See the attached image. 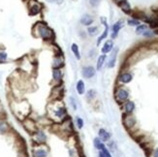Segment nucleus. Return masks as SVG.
Masks as SVG:
<instances>
[{"label":"nucleus","mask_w":158,"mask_h":157,"mask_svg":"<svg viewBox=\"0 0 158 157\" xmlns=\"http://www.w3.org/2000/svg\"><path fill=\"white\" fill-rule=\"evenodd\" d=\"M123 124L126 128H131L136 124V118L132 116H124L123 114Z\"/></svg>","instance_id":"nucleus-1"},{"label":"nucleus","mask_w":158,"mask_h":157,"mask_svg":"<svg viewBox=\"0 0 158 157\" xmlns=\"http://www.w3.org/2000/svg\"><path fill=\"white\" fill-rule=\"evenodd\" d=\"M115 96H117V98L118 101L122 102V101H126L127 99H128L129 94H128V92H127L125 89L119 88L117 91V93H115Z\"/></svg>","instance_id":"nucleus-2"},{"label":"nucleus","mask_w":158,"mask_h":157,"mask_svg":"<svg viewBox=\"0 0 158 157\" xmlns=\"http://www.w3.org/2000/svg\"><path fill=\"white\" fill-rule=\"evenodd\" d=\"M83 75L84 78H92L94 75H95V69L91 66H87V67H84L83 69Z\"/></svg>","instance_id":"nucleus-3"},{"label":"nucleus","mask_w":158,"mask_h":157,"mask_svg":"<svg viewBox=\"0 0 158 157\" xmlns=\"http://www.w3.org/2000/svg\"><path fill=\"white\" fill-rule=\"evenodd\" d=\"M39 32H40L42 38L44 39H50L51 36V31L47 26H41L40 29H39Z\"/></svg>","instance_id":"nucleus-4"},{"label":"nucleus","mask_w":158,"mask_h":157,"mask_svg":"<svg viewBox=\"0 0 158 157\" xmlns=\"http://www.w3.org/2000/svg\"><path fill=\"white\" fill-rule=\"evenodd\" d=\"M118 6L122 9V11L124 13L126 14H129L130 12H131V7H130L129 3L126 1V0H119V2H118Z\"/></svg>","instance_id":"nucleus-5"},{"label":"nucleus","mask_w":158,"mask_h":157,"mask_svg":"<svg viewBox=\"0 0 158 157\" xmlns=\"http://www.w3.org/2000/svg\"><path fill=\"white\" fill-rule=\"evenodd\" d=\"M101 20L103 22V23H104V25H105V30H104V32H103V34L98 38V41H97V45H100L101 41L104 40V39L108 36V32H109V26H108V25H107V22L105 20L104 18H102Z\"/></svg>","instance_id":"nucleus-6"},{"label":"nucleus","mask_w":158,"mask_h":157,"mask_svg":"<svg viewBox=\"0 0 158 157\" xmlns=\"http://www.w3.org/2000/svg\"><path fill=\"white\" fill-rule=\"evenodd\" d=\"M122 23H123V22H121V20H119V22H115L114 25V26H113V33H112V38H115V37L117 36L118 31H119L121 27L123 26Z\"/></svg>","instance_id":"nucleus-7"},{"label":"nucleus","mask_w":158,"mask_h":157,"mask_svg":"<svg viewBox=\"0 0 158 157\" xmlns=\"http://www.w3.org/2000/svg\"><path fill=\"white\" fill-rule=\"evenodd\" d=\"M113 47H114V44H113V41L112 40H109L105 43L104 47L102 48V53H110L112 50H113Z\"/></svg>","instance_id":"nucleus-8"},{"label":"nucleus","mask_w":158,"mask_h":157,"mask_svg":"<svg viewBox=\"0 0 158 157\" xmlns=\"http://www.w3.org/2000/svg\"><path fill=\"white\" fill-rule=\"evenodd\" d=\"M119 81L123 83H128L132 81V75L129 73H124L119 76Z\"/></svg>","instance_id":"nucleus-9"},{"label":"nucleus","mask_w":158,"mask_h":157,"mask_svg":"<svg viewBox=\"0 0 158 157\" xmlns=\"http://www.w3.org/2000/svg\"><path fill=\"white\" fill-rule=\"evenodd\" d=\"M81 22L84 25H90L91 23L93 22V19L92 17L89 16V15H84L83 18L81 19Z\"/></svg>","instance_id":"nucleus-10"},{"label":"nucleus","mask_w":158,"mask_h":157,"mask_svg":"<svg viewBox=\"0 0 158 157\" xmlns=\"http://www.w3.org/2000/svg\"><path fill=\"white\" fill-rule=\"evenodd\" d=\"M117 49H114V53H112V56H111V59L109 60V63H108V67L109 68H113L114 64H115V60H117Z\"/></svg>","instance_id":"nucleus-11"},{"label":"nucleus","mask_w":158,"mask_h":157,"mask_svg":"<svg viewBox=\"0 0 158 157\" xmlns=\"http://www.w3.org/2000/svg\"><path fill=\"white\" fill-rule=\"evenodd\" d=\"M99 137H100L101 140L106 142V141H108L109 139H110L111 136L107 131L105 130V129H100V130H99Z\"/></svg>","instance_id":"nucleus-12"},{"label":"nucleus","mask_w":158,"mask_h":157,"mask_svg":"<svg viewBox=\"0 0 158 157\" xmlns=\"http://www.w3.org/2000/svg\"><path fill=\"white\" fill-rule=\"evenodd\" d=\"M134 109H135V104L132 101H128L125 104V111L127 114H131Z\"/></svg>","instance_id":"nucleus-13"},{"label":"nucleus","mask_w":158,"mask_h":157,"mask_svg":"<svg viewBox=\"0 0 158 157\" xmlns=\"http://www.w3.org/2000/svg\"><path fill=\"white\" fill-rule=\"evenodd\" d=\"M77 90L79 94H84V83L83 81H79L77 83Z\"/></svg>","instance_id":"nucleus-14"},{"label":"nucleus","mask_w":158,"mask_h":157,"mask_svg":"<svg viewBox=\"0 0 158 157\" xmlns=\"http://www.w3.org/2000/svg\"><path fill=\"white\" fill-rule=\"evenodd\" d=\"M105 59H106L105 54H102V55L99 56L98 61H97V69H98V70H100V69L102 68V66H103V64H104V62H105Z\"/></svg>","instance_id":"nucleus-15"},{"label":"nucleus","mask_w":158,"mask_h":157,"mask_svg":"<svg viewBox=\"0 0 158 157\" xmlns=\"http://www.w3.org/2000/svg\"><path fill=\"white\" fill-rule=\"evenodd\" d=\"M53 78L55 81H60L61 80V77H62V73L59 69H54L53 72Z\"/></svg>","instance_id":"nucleus-16"},{"label":"nucleus","mask_w":158,"mask_h":157,"mask_svg":"<svg viewBox=\"0 0 158 157\" xmlns=\"http://www.w3.org/2000/svg\"><path fill=\"white\" fill-rule=\"evenodd\" d=\"M47 151H45L44 149H38L34 152V156L35 157H46L47 156Z\"/></svg>","instance_id":"nucleus-17"},{"label":"nucleus","mask_w":158,"mask_h":157,"mask_svg":"<svg viewBox=\"0 0 158 157\" xmlns=\"http://www.w3.org/2000/svg\"><path fill=\"white\" fill-rule=\"evenodd\" d=\"M72 52H73V53L75 54L76 55V57H77L78 59H80L81 58V56H80V52H79V48H78V46L76 44H73L72 45Z\"/></svg>","instance_id":"nucleus-18"},{"label":"nucleus","mask_w":158,"mask_h":157,"mask_svg":"<svg viewBox=\"0 0 158 157\" xmlns=\"http://www.w3.org/2000/svg\"><path fill=\"white\" fill-rule=\"evenodd\" d=\"M94 146H96V149H98L101 150L103 147H104L105 146L101 143V141H100V139L98 138H96V139H94Z\"/></svg>","instance_id":"nucleus-19"},{"label":"nucleus","mask_w":158,"mask_h":157,"mask_svg":"<svg viewBox=\"0 0 158 157\" xmlns=\"http://www.w3.org/2000/svg\"><path fill=\"white\" fill-rule=\"evenodd\" d=\"M147 26L145 25H140L137 26V29H136V32L138 33V34H141V33H144L145 30H147Z\"/></svg>","instance_id":"nucleus-20"},{"label":"nucleus","mask_w":158,"mask_h":157,"mask_svg":"<svg viewBox=\"0 0 158 157\" xmlns=\"http://www.w3.org/2000/svg\"><path fill=\"white\" fill-rule=\"evenodd\" d=\"M39 11H40V7H39L38 5H35V6H33V7L31 8V12H30V14L36 15V14L39 13Z\"/></svg>","instance_id":"nucleus-21"},{"label":"nucleus","mask_w":158,"mask_h":157,"mask_svg":"<svg viewBox=\"0 0 158 157\" xmlns=\"http://www.w3.org/2000/svg\"><path fill=\"white\" fill-rule=\"evenodd\" d=\"M7 129H8V126L6 123L4 122H0V132H2V133H4L7 131Z\"/></svg>","instance_id":"nucleus-22"},{"label":"nucleus","mask_w":158,"mask_h":157,"mask_svg":"<svg viewBox=\"0 0 158 157\" xmlns=\"http://www.w3.org/2000/svg\"><path fill=\"white\" fill-rule=\"evenodd\" d=\"M97 30H98V27L97 26H93V27H89L88 28V33L90 35H95Z\"/></svg>","instance_id":"nucleus-23"},{"label":"nucleus","mask_w":158,"mask_h":157,"mask_svg":"<svg viewBox=\"0 0 158 157\" xmlns=\"http://www.w3.org/2000/svg\"><path fill=\"white\" fill-rule=\"evenodd\" d=\"M37 139H38V141H40V142H45L46 140V136L44 135V133H42V132H38L37 133Z\"/></svg>","instance_id":"nucleus-24"},{"label":"nucleus","mask_w":158,"mask_h":157,"mask_svg":"<svg viewBox=\"0 0 158 157\" xmlns=\"http://www.w3.org/2000/svg\"><path fill=\"white\" fill-rule=\"evenodd\" d=\"M128 25H133V26L140 25V22H139V20H128Z\"/></svg>","instance_id":"nucleus-25"},{"label":"nucleus","mask_w":158,"mask_h":157,"mask_svg":"<svg viewBox=\"0 0 158 157\" xmlns=\"http://www.w3.org/2000/svg\"><path fill=\"white\" fill-rule=\"evenodd\" d=\"M101 151H102L103 154H104V156H105V157H112V156H111V153L109 152V150H108L107 149H106L105 146L103 147V149H101Z\"/></svg>","instance_id":"nucleus-26"},{"label":"nucleus","mask_w":158,"mask_h":157,"mask_svg":"<svg viewBox=\"0 0 158 157\" xmlns=\"http://www.w3.org/2000/svg\"><path fill=\"white\" fill-rule=\"evenodd\" d=\"M54 64H53V66L54 67H59V66H62V60H58V58H55L54 59Z\"/></svg>","instance_id":"nucleus-27"},{"label":"nucleus","mask_w":158,"mask_h":157,"mask_svg":"<svg viewBox=\"0 0 158 157\" xmlns=\"http://www.w3.org/2000/svg\"><path fill=\"white\" fill-rule=\"evenodd\" d=\"M94 96H95V91L94 90H89L88 92H87V98H93Z\"/></svg>","instance_id":"nucleus-28"},{"label":"nucleus","mask_w":158,"mask_h":157,"mask_svg":"<svg viewBox=\"0 0 158 157\" xmlns=\"http://www.w3.org/2000/svg\"><path fill=\"white\" fill-rule=\"evenodd\" d=\"M77 123H78V126H79V128H81L84 126V121H83V119L80 118V117H78L77 118Z\"/></svg>","instance_id":"nucleus-29"},{"label":"nucleus","mask_w":158,"mask_h":157,"mask_svg":"<svg viewBox=\"0 0 158 157\" xmlns=\"http://www.w3.org/2000/svg\"><path fill=\"white\" fill-rule=\"evenodd\" d=\"M7 59V53H0V60H6Z\"/></svg>","instance_id":"nucleus-30"},{"label":"nucleus","mask_w":158,"mask_h":157,"mask_svg":"<svg viewBox=\"0 0 158 157\" xmlns=\"http://www.w3.org/2000/svg\"><path fill=\"white\" fill-rule=\"evenodd\" d=\"M89 1H90V4L95 7V6H97V5L99 4L100 0H89Z\"/></svg>","instance_id":"nucleus-31"},{"label":"nucleus","mask_w":158,"mask_h":157,"mask_svg":"<svg viewBox=\"0 0 158 157\" xmlns=\"http://www.w3.org/2000/svg\"><path fill=\"white\" fill-rule=\"evenodd\" d=\"M144 36H145V37H151L152 36V32H150V31H145L144 33Z\"/></svg>","instance_id":"nucleus-32"},{"label":"nucleus","mask_w":158,"mask_h":157,"mask_svg":"<svg viewBox=\"0 0 158 157\" xmlns=\"http://www.w3.org/2000/svg\"><path fill=\"white\" fill-rule=\"evenodd\" d=\"M153 157H158V149H156L153 152Z\"/></svg>","instance_id":"nucleus-33"},{"label":"nucleus","mask_w":158,"mask_h":157,"mask_svg":"<svg viewBox=\"0 0 158 157\" xmlns=\"http://www.w3.org/2000/svg\"><path fill=\"white\" fill-rule=\"evenodd\" d=\"M99 156H100V157H105V156H104V154H103V153H102V151H101V152H100V154H99Z\"/></svg>","instance_id":"nucleus-34"}]
</instances>
